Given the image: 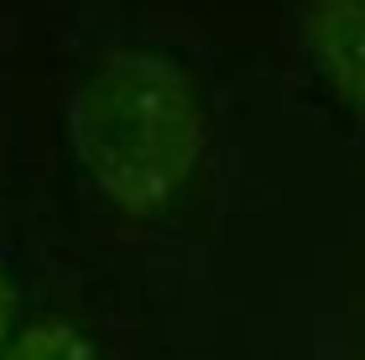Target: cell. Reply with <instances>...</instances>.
<instances>
[{"mask_svg":"<svg viewBox=\"0 0 365 360\" xmlns=\"http://www.w3.org/2000/svg\"><path fill=\"white\" fill-rule=\"evenodd\" d=\"M68 125L84 168L125 209H157L204 146V110L188 73L162 53H105L78 73Z\"/></svg>","mask_w":365,"mask_h":360,"instance_id":"6da1fadb","label":"cell"},{"mask_svg":"<svg viewBox=\"0 0 365 360\" xmlns=\"http://www.w3.org/2000/svg\"><path fill=\"white\" fill-rule=\"evenodd\" d=\"M303 37L319 73L365 120V0H308Z\"/></svg>","mask_w":365,"mask_h":360,"instance_id":"7a4b0ae2","label":"cell"},{"mask_svg":"<svg viewBox=\"0 0 365 360\" xmlns=\"http://www.w3.org/2000/svg\"><path fill=\"white\" fill-rule=\"evenodd\" d=\"M0 360H94V345H89L84 329L53 319V324H31Z\"/></svg>","mask_w":365,"mask_h":360,"instance_id":"3957f363","label":"cell"},{"mask_svg":"<svg viewBox=\"0 0 365 360\" xmlns=\"http://www.w3.org/2000/svg\"><path fill=\"white\" fill-rule=\"evenodd\" d=\"M6 324H11V282L0 272V350H6Z\"/></svg>","mask_w":365,"mask_h":360,"instance_id":"277c9868","label":"cell"}]
</instances>
